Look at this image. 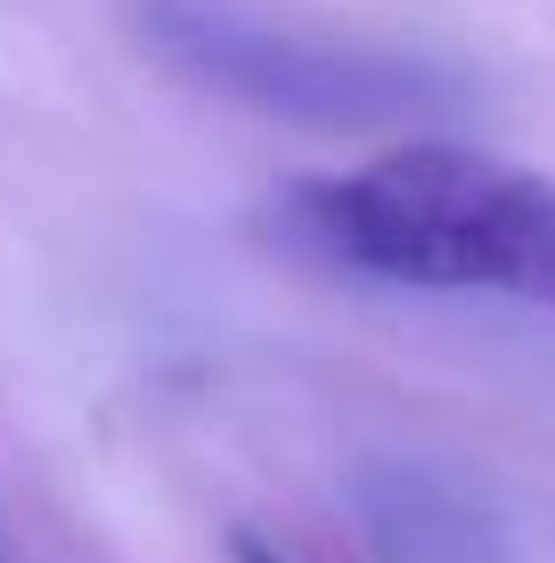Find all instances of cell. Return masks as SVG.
Listing matches in <instances>:
<instances>
[{
    "mask_svg": "<svg viewBox=\"0 0 555 563\" xmlns=\"http://www.w3.org/2000/svg\"><path fill=\"white\" fill-rule=\"evenodd\" d=\"M352 515L368 531L376 563H507V531L466 482H442L433 465L385 457L352 474Z\"/></svg>",
    "mask_w": 555,
    "mask_h": 563,
    "instance_id": "3",
    "label": "cell"
},
{
    "mask_svg": "<svg viewBox=\"0 0 555 563\" xmlns=\"http://www.w3.org/2000/svg\"><path fill=\"white\" fill-rule=\"evenodd\" d=\"M286 245L417 295H514L555 310V180L499 155L409 140L359 172L286 188Z\"/></svg>",
    "mask_w": 555,
    "mask_h": 563,
    "instance_id": "1",
    "label": "cell"
},
{
    "mask_svg": "<svg viewBox=\"0 0 555 563\" xmlns=\"http://www.w3.org/2000/svg\"><path fill=\"white\" fill-rule=\"evenodd\" d=\"M229 555H237V563H295V555H278L270 539H254V531H237V539H229Z\"/></svg>",
    "mask_w": 555,
    "mask_h": 563,
    "instance_id": "4",
    "label": "cell"
},
{
    "mask_svg": "<svg viewBox=\"0 0 555 563\" xmlns=\"http://www.w3.org/2000/svg\"><path fill=\"white\" fill-rule=\"evenodd\" d=\"M140 42L171 82L302 131H417L474 99L466 74L409 42L302 25L254 0H140Z\"/></svg>",
    "mask_w": 555,
    "mask_h": 563,
    "instance_id": "2",
    "label": "cell"
}]
</instances>
